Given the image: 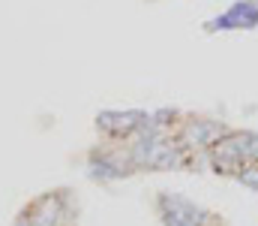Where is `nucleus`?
Instances as JSON below:
<instances>
[{"instance_id":"f257e3e1","label":"nucleus","mask_w":258,"mask_h":226,"mask_svg":"<svg viewBox=\"0 0 258 226\" xmlns=\"http://www.w3.org/2000/svg\"><path fill=\"white\" fill-rule=\"evenodd\" d=\"M258 24V3L252 0H240V3H234L225 15H219L216 21H210V27L216 30H228V27H255Z\"/></svg>"},{"instance_id":"f03ea898","label":"nucleus","mask_w":258,"mask_h":226,"mask_svg":"<svg viewBox=\"0 0 258 226\" xmlns=\"http://www.w3.org/2000/svg\"><path fill=\"white\" fill-rule=\"evenodd\" d=\"M237 178L246 184V187H252V190H258V166H243L240 172H237Z\"/></svg>"}]
</instances>
